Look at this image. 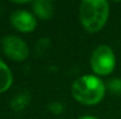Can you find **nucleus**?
I'll list each match as a JSON object with an SVG mask.
<instances>
[{"label": "nucleus", "mask_w": 121, "mask_h": 119, "mask_svg": "<svg viewBox=\"0 0 121 119\" xmlns=\"http://www.w3.org/2000/svg\"><path fill=\"white\" fill-rule=\"evenodd\" d=\"M49 110L54 115H61L64 112V104L61 102H52L49 104Z\"/></svg>", "instance_id": "10"}, {"label": "nucleus", "mask_w": 121, "mask_h": 119, "mask_svg": "<svg viewBox=\"0 0 121 119\" xmlns=\"http://www.w3.org/2000/svg\"><path fill=\"white\" fill-rule=\"evenodd\" d=\"M33 11L40 19L48 20L54 13V7L53 4L48 0H38L33 2Z\"/></svg>", "instance_id": "6"}, {"label": "nucleus", "mask_w": 121, "mask_h": 119, "mask_svg": "<svg viewBox=\"0 0 121 119\" xmlns=\"http://www.w3.org/2000/svg\"><path fill=\"white\" fill-rule=\"evenodd\" d=\"M91 65L96 75L106 76L111 74L115 68V55L111 47L99 46L92 54Z\"/></svg>", "instance_id": "3"}, {"label": "nucleus", "mask_w": 121, "mask_h": 119, "mask_svg": "<svg viewBox=\"0 0 121 119\" xmlns=\"http://www.w3.org/2000/svg\"><path fill=\"white\" fill-rule=\"evenodd\" d=\"M79 119H98L95 117H91V116H86V117H82V118H79Z\"/></svg>", "instance_id": "11"}, {"label": "nucleus", "mask_w": 121, "mask_h": 119, "mask_svg": "<svg viewBox=\"0 0 121 119\" xmlns=\"http://www.w3.org/2000/svg\"><path fill=\"white\" fill-rule=\"evenodd\" d=\"M13 81L12 73L9 68L0 60V92H5L6 90L9 89L11 84Z\"/></svg>", "instance_id": "7"}, {"label": "nucleus", "mask_w": 121, "mask_h": 119, "mask_svg": "<svg viewBox=\"0 0 121 119\" xmlns=\"http://www.w3.org/2000/svg\"><path fill=\"white\" fill-rule=\"evenodd\" d=\"M11 22L12 25L20 32L28 33L34 31L37 26V20L35 18L26 11H15L11 15Z\"/></svg>", "instance_id": "5"}, {"label": "nucleus", "mask_w": 121, "mask_h": 119, "mask_svg": "<svg viewBox=\"0 0 121 119\" xmlns=\"http://www.w3.org/2000/svg\"><path fill=\"white\" fill-rule=\"evenodd\" d=\"M108 14L109 5L105 0H85L79 9L81 23L89 33L99 32L107 22Z\"/></svg>", "instance_id": "1"}, {"label": "nucleus", "mask_w": 121, "mask_h": 119, "mask_svg": "<svg viewBox=\"0 0 121 119\" xmlns=\"http://www.w3.org/2000/svg\"><path fill=\"white\" fill-rule=\"evenodd\" d=\"M106 86L104 82L96 76L86 75L74 81L72 85L73 97L81 104L94 105L98 104L105 96Z\"/></svg>", "instance_id": "2"}, {"label": "nucleus", "mask_w": 121, "mask_h": 119, "mask_svg": "<svg viewBox=\"0 0 121 119\" xmlns=\"http://www.w3.org/2000/svg\"><path fill=\"white\" fill-rule=\"evenodd\" d=\"M30 99H31V96L27 91H22V92H19L17 96H14V98L11 100V107L15 111V112H19L21 110H24L28 103H30Z\"/></svg>", "instance_id": "8"}, {"label": "nucleus", "mask_w": 121, "mask_h": 119, "mask_svg": "<svg viewBox=\"0 0 121 119\" xmlns=\"http://www.w3.org/2000/svg\"><path fill=\"white\" fill-rule=\"evenodd\" d=\"M107 89L114 93V95H121V78H112L107 82Z\"/></svg>", "instance_id": "9"}, {"label": "nucleus", "mask_w": 121, "mask_h": 119, "mask_svg": "<svg viewBox=\"0 0 121 119\" xmlns=\"http://www.w3.org/2000/svg\"><path fill=\"white\" fill-rule=\"evenodd\" d=\"M2 50L5 55L13 61H24L27 58L30 49L27 44L14 35H7L2 40Z\"/></svg>", "instance_id": "4"}]
</instances>
